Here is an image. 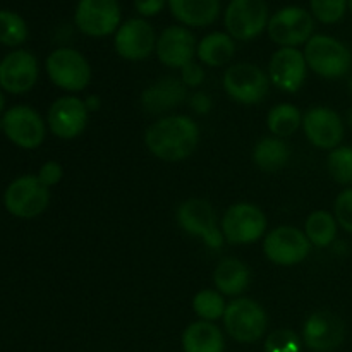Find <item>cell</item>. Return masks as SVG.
I'll return each instance as SVG.
<instances>
[{"instance_id": "1", "label": "cell", "mask_w": 352, "mask_h": 352, "mask_svg": "<svg viewBox=\"0 0 352 352\" xmlns=\"http://www.w3.org/2000/svg\"><path fill=\"white\" fill-rule=\"evenodd\" d=\"M144 144L158 160L175 164L191 157L199 144V127L188 116H167L151 124Z\"/></svg>"}, {"instance_id": "2", "label": "cell", "mask_w": 352, "mask_h": 352, "mask_svg": "<svg viewBox=\"0 0 352 352\" xmlns=\"http://www.w3.org/2000/svg\"><path fill=\"white\" fill-rule=\"evenodd\" d=\"M308 69L323 79L346 78L352 71V52L346 43L329 34H313L305 47Z\"/></svg>"}, {"instance_id": "3", "label": "cell", "mask_w": 352, "mask_h": 352, "mask_svg": "<svg viewBox=\"0 0 352 352\" xmlns=\"http://www.w3.org/2000/svg\"><path fill=\"white\" fill-rule=\"evenodd\" d=\"M227 333L239 344H254L267 333L268 316L260 302L250 298H237L227 305L223 313Z\"/></svg>"}, {"instance_id": "4", "label": "cell", "mask_w": 352, "mask_h": 352, "mask_svg": "<svg viewBox=\"0 0 352 352\" xmlns=\"http://www.w3.org/2000/svg\"><path fill=\"white\" fill-rule=\"evenodd\" d=\"M47 74L57 88L79 93L91 82V65L81 52L62 47L52 52L45 62Z\"/></svg>"}, {"instance_id": "5", "label": "cell", "mask_w": 352, "mask_h": 352, "mask_svg": "<svg viewBox=\"0 0 352 352\" xmlns=\"http://www.w3.org/2000/svg\"><path fill=\"white\" fill-rule=\"evenodd\" d=\"M50 205V189L36 175H19L7 186L3 206L16 219H36Z\"/></svg>"}, {"instance_id": "6", "label": "cell", "mask_w": 352, "mask_h": 352, "mask_svg": "<svg viewBox=\"0 0 352 352\" xmlns=\"http://www.w3.org/2000/svg\"><path fill=\"white\" fill-rule=\"evenodd\" d=\"M223 239L234 246L258 243L267 232V215L253 203H236L220 220Z\"/></svg>"}, {"instance_id": "7", "label": "cell", "mask_w": 352, "mask_h": 352, "mask_svg": "<svg viewBox=\"0 0 352 352\" xmlns=\"http://www.w3.org/2000/svg\"><path fill=\"white\" fill-rule=\"evenodd\" d=\"M179 227L189 236L205 241L212 250H220L223 244V234L219 227V217L210 201L203 198H191L182 201L175 213Z\"/></svg>"}, {"instance_id": "8", "label": "cell", "mask_w": 352, "mask_h": 352, "mask_svg": "<svg viewBox=\"0 0 352 352\" xmlns=\"http://www.w3.org/2000/svg\"><path fill=\"white\" fill-rule=\"evenodd\" d=\"M270 14L265 0H230L223 14L226 30L234 40L251 41L268 26Z\"/></svg>"}, {"instance_id": "9", "label": "cell", "mask_w": 352, "mask_h": 352, "mask_svg": "<svg viewBox=\"0 0 352 352\" xmlns=\"http://www.w3.org/2000/svg\"><path fill=\"white\" fill-rule=\"evenodd\" d=\"M267 31L280 48H298L315 34V17L302 7H284L270 17Z\"/></svg>"}, {"instance_id": "10", "label": "cell", "mask_w": 352, "mask_h": 352, "mask_svg": "<svg viewBox=\"0 0 352 352\" xmlns=\"http://www.w3.org/2000/svg\"><path fill=\"white\" fill-rule=\"evenodd\" d=\"M223 89L227 95L243 105L260 103L270 89V78L258 65L239 62L223 72Z\"/></svg>"}, {"instance_id": "11", "label": "cell", "mask_w": 352, "mask_h": 352, "mask_svg": "<svg viewBox=\"0 0 352 352\" xmlns=\"http://www.w3.org/2000/svg\"><path fill=\"white\" fill-rule=\"evenodd\" d=\"M311 248L305 230L292 226L275 227L263 239L265 256L280 267H294L302 263L311 253Z\"/></svg>"}, {"instance_id": "12", "label": "cell", "mask_w": 352, "mask_h": 352, "mask_svg": "<svg viewBox=\"0 0 352 352\" xmlns=\"http://www.w3.org/2000/svg\"><path fill=\"white\" fill-rule=\"evenodd\" d=\"M2 131L7 140L23 150H34L47 136V126L40 113L28 105H14L3 112Z\"/></svg>"}, {"instance_id": "13", "label": "cell", "mask_w": 352, "mask_h": 352, "mask_svg": "<svg viewBox=\"0 0 352 352\" xmlns=\"http://www.w3.org/2000/svg\"><path fill=\"white\" fill-rule=\"evenodd\" d=\"M122 19L119 0H79L74 23L82 34L103 38L116 33Z\"/></svg>"}, {"instance_id": "14", "label": "cell", "mask_w": 352, "mask_h": 352, "mask_svg": "<svg viewBox=\"0 0 352 352\" xmlns=\"http://www.w3.org/2000/svg\"><path fill=\"white\" fill-rule=\"evenodd\" d=\"M302 131L313 146L332 151L342 144L346 136V120L330 107H311L302 116Z\"/></svg>"}, {"instance_id": "15", "label": "cell", "mask_w": 352, "mask_h": 352, "mask_svg": "<svg viewBox=\"0 0 352 352\" xmlns=\"http://www.w3.org/2000/svg\"><path fill=\"white\" fill-rule=\"evenodd\" d=\"M346 340V323L337 313L318 309L302 325V342L313 352H333Z\"/></svg>"}, {"instance_id": "16", "label": "cell", "mask_w": 352, "mask_h": 352, "mask_svg": "<svg viewBox=\"0 0 352 352\" xmlns=\"http://www.w3.org/2000/svg\"><path fill=\"white\" fill-rule=\"evenodd\" d=\"M89 120V110L85 100L67 95L55 100L48 109L47 124L50 133L58 140H76L85 133Z\"/></svg>"}, {"instance_id": "17", "label": "cell", "mask_w": 352, "mask_h": 352, "mask_svg": "<svg viewBox=\"0 0 352 352\" xmlns=\"http://www.w3.org/2000/svg\"><path fill=\"white\" fill-rule=\"evenodd\" d=\"M40 65L31 52L14 50L0 60V89L10 95H23L34 88Z\"/></svg>"}, {"instance_id": "18", "label": "cell", "mask_w": 352, "mask_h": 352, "mask_svg": "<svg viewBox=\"0 0 352 352\" xmlns=\"http://www.w3.org/2000/svg\"><path fill=\"white\" fill-rule=\"evenodd\" d=\"M157 40L153 26L146 19L133 17V19L124 21L116 31L113 47L119 57L138 62L144 60L153 54L157 48Z\"/></svg>"}, {"instance_id": "19", "label": "cell", "mask_w": 352, "mask_h": 352, "mask_svg": "<svg viewBox=\"0 0 352 352\" xmlns=\"http://www.w3.org/2000/svg\"><path fill=\"white\" fill-rule=\"evenodd\" d=\"M308 76L305 54L298 48H278L268 64L270 82L285 93H296L302 88Z\"/></svg>"}, {"instance_id": "20", "label": "cell", "mask_w": 352, "mask_h": 352, "mask_svg": "<svg viewBox=\"0 0 352 352\" xmlns=\"http://www.w3.org/2000/svg\"><path fill=\"white\" fill-rule=\"evenodd\" d=\"M196 38L188 28L184 26H168L162 31L157 40L158 60L170 69H182L184 65L191 64L196 55Z\"/></svg>"}, {"instance_id": "21", "label": "cell", "mask_w": 352, "mask_h": 352, "mask_svg": "<svg viewBox=\"0 0 352 352\" xmlns=\"http://www.w3.org/2000/svg\"><path fill=\"white\" fill-rule=\"evenodd\" d=\"M186 98H188V88L184 82L174 76H165L141 93L140 103L144 112L150 116H162L181 105Z\"/></svg>"}, {"instance_id": "22", "label": "cell", "mask_w": 352, "mask_h": 352, "mask_svg": "<svg viewBox=\"0 0 352 352\" xmlns=\"http://www.w3.org/2000/svg\"><path fill=\"white\" fill-rule=\"evenodd\" d=\"M167 3L172 16L191 28L210 26L220 14V0H167Z\"/></svg>"}, {"instance_id": "23", "label": "cell", "mask_w": 352, "mask_h": 352, "mask_svg": "<svg viewBox=\"0 0 352 352\" xmlns=\"http://www.w3.org/2000/svg\"><path fill=\"white\" fill-rule=\"evenodd\" d=\"M182 349L184 352H223L226 339L215 323L198 320L186 327L182 333Z\"/></svg>"}, {"instance_id": "24", "label": "cell", "mask_w": 352, "mask_h": 352, "mask_svg": "<svg viewBox=\"0 0 352 352\" xmlns=\"http://www.w3.org/2000/svg\"><path fill=\"white\" fill-rule=\"evenodd\" d=\"M213 284L222 296H239L250 285V268L237 258H226L213 272Z\"/></svg>"}, {"instance_id": "25", "label": "cell", "mask_w": 352, "mask_h": 352, "mask_svg": "<svg viewBox=\"0 0 352 352\" xmlns=\"http://www.w3.org/2000/svg\"><path fill=\"white\" fill-rule=\"evenodd\" d=\"M234 54H236L234 38L222 31H213V33L206 34L196 48L199 62L208 67H222V65L229 64Z\"/></svg>"}, {"instance_id": "26", "label": "cell", "mask_w": 352, "mask_h": 352, "mask_svg": "<svg viewBox=\"0 0 352 352\" xmlns=\"http://www.w3.org/2000/svg\"><path fill=\"white\" fill-rule=\"evenodd\" d=\"M289 158H291V150H289L287 143L280 138L267 136L254 144L253 162L261 170H280L289 164Z\"/></svg>"}, {"instance_id": "27", "label": "cell", "mask_w": 352, "mask_h": 352, "mask_svg": "<svg viewBox=\"0 0 352 352\" xmlns=\"http://www.w3.org/2000/svg\"><path fill=\"white\" fill-rule=\"evenodd\" d=\"M339 229L340 227L333 213L327 212V210H316V212L309 213L305 223L306 237L315 248L332 246L336 243Z\"/></svg>"}, {"instance_id": "28", "label": "cell", "mask_w": 352, "mask_h": 352, "mask_svg": "<svg viewBox=\"0 0 352 352\" xmlns=\"http://www.w3.org/2000/svg\"><path fill=\"white\" fill-rule=\"evenodd\" d=\"M267 126L272 136L275 138L284 140V138L294 136L299 127H302L301 110L292 103H278L268 112Z\"/></svg>"}, {"instance_id": "29", "label": "cell", "mask_w": 352, "mask_h": 352, "mask_svg": "<svg viewBox=\"0 0 352 352\" xmlns=\"http://www.w3.org/2000/svg\"><path fill=\"white\" fill-rule=\"evenodd\" d=\"M227 302L217 289H203L192 298V311L203 322H217L223 318Z\"/></svg>"}, {"instance_id": "30", "label": "cell", "mask_w": 352, "mask_h": 352, "mask_svg": "<svg viewBox=\"0 0 352 352\" xmlns=\"http://www.w3.org/2000/svg\"><path fill=\"white\" fill-rule=\"evenodd\" d=\"M327 170L337 184L344 188H352V146L340 144L336 150L329 151L327 157Z\"/></svg>"}, {"instance_id": "31", "label": "cell", "mask_w": 352, "mask_h": 352, "mask_svg": "<svg viewBox=\"0 0 352 352\" xmlns=\"http://www.w3.org/2000/svg\"><path fill=\"white\" fill-rule=\"evenodd\" d=\"M28 40V24L14 10H0V43L19 47Z\"/></svg>"}, {"instance_id": "32", "label": "cell", "mask_w": 352, "mask_h": 352, "mask_svg": "<svg viewBox=\"0 0 352 352\" xmlns=\"http://www.w3.org/2000/svg\"><path fill=\"white\" fill-rule=\"evenodd\" d=\"M311 16L323 24H337L344 19L347 0H309Z\"/></svg>"}, {"instance_id": "33", "label": "cell", "mask_w": 352, "mask_h": 352, "mask_svg": "<svg viewBox=\"0 0 352 352\" xmlns=\"http://www.w3.org/2000/svg\"><path fill=\"white\" fill-rule=\"evenodd\" d=\"M301 337L291 329H277L265 340V352H301Z\"/></svg>"}, {"instance_id": "34", "label": "cell", "mask_w": 352, "mask_h": 352, "mask_svg": "<svg viewBox=\"0 0 352 352\" xmlns=\"http://www.w3.org/2000/svg\"><path fill=\"white\" fill-rule=\"evenodd\" d=\"M333 217L344 232L352 234V188H344L333 201Z\"/></svg>"}, {"instance_id": "35", "label": "cell", "mask_w": 352, "mask_h": 352, "mask_svg": "<svg viewBox=\"0 0 352 352\" xmlns=\"http://www.w3.org/2000/svg\"><path fill=\"white\" fill-rule=\"evenodd\" d=\"M36 177L40 179L41 184L50 189L52 186H57L62 181V177H64V168H62V165L58 162H45L40 167V170H38Z\"/></svg>"}, {"instance_id": "36", "label": "cell", "mask_w": 352, "mask_h": 352, "mask_svg": "<svg viewBox=\"0 0 352 352\" xmlns=\"http://www.w3.org/2000/svg\"><path fill=\"white\" fill-rule=\"evenodd\" d=\"M205 69H203L201 64H198L195 60L181 69V81L184 82L186 88H198V86H201L205 82Z\"/></svg>"}, {"instance_id": "37", "label": "cell", "mask_w": 352, "mask_h": 352, "mask_svg": "<svg viewBox=\"0 0 352 352\" xmlns=\"http://www.w3.org/2000/svg\"><path fill=\"white\" fill-rule=\"evenodd\" d=\"M167 0H134V7L143 17H153L164 10Z\"/></svg>"}, {"instance_id": "38", "label": "cell", "mask_w": 352, "mask_h": 352, "mask_svg": "<svg viewBox=\"0 0 352 352\" xmlns=\"http://www.w3.org/2000/svg\"><path fill=\"white\" fill-rule=\"evenodd\" d=\"M189 105H191V109L195 110L196 113H201V116H205V113H208L210 110H212L213 102H212V98L206 95V93L196 91V93H192L191 98H189Z\"/></svg>"}, {"instance_id": "39", "label": "cell", "mask_w": 352, "mask_h": 352, "mask_svg": "<svg viewBox=\"0 0 352 352\" xmlns=\"http://www.w3.org/2000/svg\"><path fill=\"white\" fill-rule=\"evenodd\" d=\"M85 103L86 107H88L89 112H95V110L100 109V98L98 96H88V98H85Z\"/></svg>"}, {"instance_id": "40", "label": "cell", "mask_w": 352, "mask_h": 352, "mask_svg": "<svg viewBox=\"0 0 352 352\" xmlns=\"http://www.w3.org/2000/svg\"><path fill=\"white\" fill-rule=\"evenodd\" d=\"M344 120H346V126H349L352 129V107L346 112V117H344Z\"/></svg>"}, {"instance_id": "41", "label": "cell", "mask_w": 352, "mask_h": 352, "mask_svg": "<svg viewBox=\"0 0 352 352\" xmlns=\"http://www.w3.org/2000/svg\"><path fill=\"white\" fill-rule=\"evenodd\" d=\"M3 109H6V96H3L2 89H0V113L3 112Z\"/></svg>"}, {"instance_id": "42", "label": "cell", "mask_w": 352, "mask_h": 352, "mask_svg": "<svg viewBox=\"0 0 352 352\" xmlns=\"http://www.w3.org/2000/svg\"><path fill=\"white\" fill-rule=\"evenodd\" d=\"M347 9H349V12L352 14V0H347Z\"/></svg>"}, {"instance_id": "43", "label": "cell", "mask_w": 352, "mask_h": 352, "mask_svg": "<svg viewBox=\"0 0 352 352\" xmlns=\"http://www.w3.org/2000/svg\"><path fill=\"white\" fill-rule=\"evenodd\" d=\"M349 91H351V95H352V74H351V78H349Z\"/></svg>"}]
</instances>
